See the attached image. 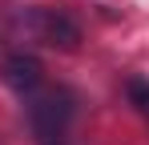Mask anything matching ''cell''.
Returning a JSON list of instances; mask_svg holds the SVG:
<instances>
[{"label":"cell","instance_id":"obj_3","mask_svg":"<svg viewBox=\"0 0 149 145\" xmlns=\"http://www.w3.org/2000/svg\"><path fill=\"white\" fill-rule=\"evenodd\" d=\"M0 77H4V85H12L20 97L36 93V89L45 85V69H40V61L28 56V52H12V56L0 65Z\"/></svg>","mask_w":149,"mask_h":145},{"label":"cell","instance_id":"obj_1","mask_svg":"<svg viewBox=\"0 0 149 145\" xmlns=\"http://www.w3.org/2000/svg\"><path fill=\"white\" fill-rule=\"evenodd\" d=\"M12 20L20 24L28 36H36L40 45H49V48H61V52L81 48V24L65 8H20Z\"/></svg>","mask_w":149,"mask_h":145},{"label":"cell","instance_id":"obj_5","mask_svg":"<svg viewBox=\"0 0 149 145\" xmlns=\"http://www.w3.org/2000/svg\"><path fill=\"white\" fill-rule=\"evenodd\" d=\"M32 137H36V145H69L65 133H32Z\"/></svg>","mask_w":149,"mask_h":145},{"label":"cell","instance_id":"obj_4","mask_svg":"<svg viewBox=\"0 0 149 145\" xmlns=\"http://www.w3.org/2000/svg\"><path fill=\"white\" fill-rule=\"evenodd\" d=\"M125 97H129V105L149 121V81L145 77H129V81H125Z\"/></svg>","mask_w":149,"mask_h":145},{"label":"cell","instance_id":"obj_2","mask_svg":"<svg viewBox=\"0 0 149 145\" xmlns=\"http://www.w3.org/2000/svg\"><path fill=\"white\" fill-rule=\"evenodd\" d=\"M28 121H32V133H65L69 121L77 117V97L69 89H36L28 93Z\"/></svg>","mask_w":149,"mask_h":145}]
</instances>
